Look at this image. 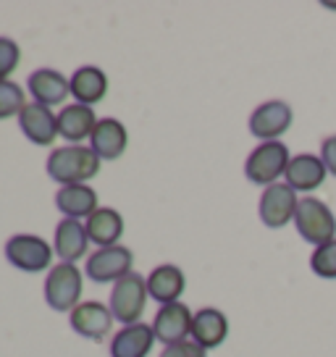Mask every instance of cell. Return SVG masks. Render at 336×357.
Listing matches in <instances>:
<instances>
[{
  "label": "cell",
  "mask_w": 336,
  "mask_h": 357,
  "mask_svg": "<svg viewBox=\"0 0 336 357\" xmlns=\"http://www.w3.org/2000/svg\"><path fill=\"white\" fill-rule=\"evenodd\" d=\"M100 158L92 153V147L84 145H63L56 147L47 158V176L58 181L61 187L71 184H87L100 171Z\"/></svg>",
  "instance_id": "1"
},
{
  "label": "cell",
  "mask_w": 336,
  "mask_h": 357,
  "mask_svg": "<svg viewBox=\"0 0 336 357\" xmlns=\"http://www.w3.org/2000/svg\"><path fill=\"white\" fill-rule=\"evenodd\" d=\"M294 226L307 245H328L336 239V215L318 197H303L294 213Z\"/></svg>",
  "instance_id": "2"
},
{
  "label": "cell",
  "mask_w": 336,
  "mask_h": 357,
  "mask_svg": "<svg viewBox=\"0 0 336 357\" xmlns=\"http://www.w3.org/2000/svg\"><path fill=\"white\" fill-rule=\"evenodd\" d=\"M289 147L284 145L281 139H273V142H260L245 160V176L247 181L252 184H260V187H270L276 184V178L287 174L289 168Z\"/></svg>",
  "instance_id": "3"
},
{
  "label": "cell",
  "mask_w": 336,
  "mask_h": 357,
  "mask_svg": "<svg viewBox=\"0 0 336 357\" xmlns=\"http://www.w3.org/2000/svg\"><path fill=\"white\" fill-rule=\"evenodd\" d=\"M147 297H150V294H147V279L132 271L129 276H123L121 281L113 284L108 307H111L113 318H116L119 324L135 326V324H142L139 318H142V312H145Z\"/></svg>",
  "instance_id": "4"
},
{
  "label": "cell",
  "mask_w": 336,
  "mask_h": 357,
  "mask_svg": "<svg viewBox=\"0 0 336 357\" xmlns=\"http://www.w3.org/2000/svg\"><path fill=\"white\" fill-rule=\"evenodd\" d=\"M82 271L74 263H58L47 271L45 279V302L50 310L71 312L82 300Z\"/></svg>",
  "instance_id": "5"
},
{
  "label": "cell",
  "mask_w": 336,
  "mask_h": 357,
  "mask_svg": "<svg viewBox=\"0 0 336 357\" xmlns=\"http://www.w3.org/2000/svg\"><path fill=\"white\" fill-rule=\"evenodd\" d=\"M3 252H6V260H8L13 268L24 271V273L47 271V268H50V260H53V247L37 234H13L11 239L6 242Z\"/></svg>",
  "instance_id": "6"
},
{
  "label": "cell",
  "mask_w": 336,
  "mask_h": 357,
  "mask_svg": "<svg viewBox=\"0 0 336 357\" xmlns=\"http://www.w3.org/2000/svg\"><path fill=\"white\" fill-rule=\"evenodd\" d=\"M132 266H135V252L126 245H113L95 250L87 257L84 273L95 284H116V281H121L123 276L132 273Z\"/></svg>",
  "instance_id": "7"
},
{
  "label": "cell",
  "mask_w": 336,
  "mask_h": 357,
  "mask_svg": "<svg viewBox=\"0 0 336 357\" xmlns=\"http://www.w3.org/2000/svg\"><path fill=\"white\" fill-rule=\"evenodd\" d=\"M297 205H300L297 192L291 190L287 181H276V184L266 187L263 195H260V205H258L260 221L266 223L268 229H281V226H287L289 221H294Z\"/></svg>",
  "instance_id": "8"
},
{
  "label": "cell",
  "mask_w": 336,
  "mask_h": 357,
  "mask_svg": "<svg viewBox=\"0 0 336 357\" xmlns=\"http://www.w3.org/2000/svg\"><path fill=\"white\" fill-rule=\"evenodd\" d=\"M291 121H294V113H291L289 102L268 100L252 111L247 126H250V134H252L255 139L273 142V139H279L281 134L289 132Z\"/></svg>",
  "instance_id": "9"
},
{
  "label": "cell",
  "mask_w": 336,
  "mask_h": 357,
  "mask_svg": "<svg viewBox=\"0 0 336 357\" xmlns=\"http://www.w3.org/2000/svg\"><path fill=\"white\" fill-rule=\"evenodd\" d=\"M113 312L111 307H105L98 300L79 302L74 310L68 312V326L77 331L79 336L90 339V342H102L105 336L111 334L113 328Z\"/></svg>",
  "instance_id": "10"
},
{
  "label": "cell",
  "mask_w": 336,
  "mask_h": 357,
  "mask_svg": "<svg viewBox=\"0 0 336 357\" xmlns=\"http://www.w3.org/2000/svg\"><path fill=\"white\" fill-rule=\"evenodd\" d=\"M192 321H194V312L184 302H171V305H160L150 326L155 331L158 342L171 347L187 342V336H192Z\"/></svg>",
  "instance_id": "11"
},
{
  "label": "cell",
  "mask_w": 336,
  "mask_h": 357,
  "mask_svg": "<svg viewBox=\"0 0 336 357\" xmlns=\"http://www.w3.org/2000/svg\"><path fill=\"white\" fill-rule=\"evenodd\" d=\"M19 129L32 145L47 147L58 139V116L40 102H26L19 113Z\"/></svg>",
  "instance_id": "12"
},
{
  "label": "cell",
  "mask_w": 336,
  "mask_h": 357,
  "mask_svg": "<svg viewBox=\"0 0 336 357\" xmlns=\"http://www.w3.org/2000/svg\"><path fill=\"white\" fill-rule=\"evenodd\" d=\"M98 116L90 105H79V102H68L58 113V137H63L68 145H82L84 139H90L95 126H98Z\"/></svg>",
  "instance_id": "13"
},
{
  "label": "cell",
  "mask_w": 336,
  "mask_h": 357,
  "mask_svg": "<svg viewBox=\"0 0 336 357\" xmlns=\"http://www.w3.org/2000/svg\"><path fill=\"white\" fill-rule=\"evenodd\" d=\"M26 89L34 98V102L53 108V105H63L66 98H71V89H68V79L56 71V68H37L26 79Z\"/></svg>",
  "instance_id": "14"
},
{
  "label": "cell",
  "mask_w": 336,
  "mask_h": 357,
  "mask_svg": "<svg viewBox=\"0 0 336 357\" xmlns=\"http://www.w3.org/2000/svg\"><path fill=\"white\" fill-rule=\"evenodd\" d=\"M90 147L100 160H119L129 147V132L119 119L105 116L98 121L95 132H92Z\"/></svg>",
  "instance_id": "15"
},
{
  "label": "cell",
  "mask_w": 336,
  "mask_h": 357,
  "mask_svg": "<svg viewBox=\"0 0 336 357\" xmlns=\"http://www.w3.org/2000/svg\"><path fill=\"white\" fill-rule=\"evenodd\" d=\"M187 289V279H184V271L174 263H163L155 266L147 276V294L160 305H171V302H179V297Z\"/></svg>",
  "instance_id": "16"
},
{
  "label": "cell",
  "mask_w": 336,
  "mask_h": 357,
  "mask_svg": "<svg viewBox=\"0 0 336 357\" xmlns=\"http://www.w3.org/2000/svg\"><path fill=\"white\" fill-rule=\"evenodd\" d=\"M68 89H71L74 102L92 108L95 102H100L108 95V77L98 66H79L68 77Z\"/></svg>",
  "instance_id": "17"
},
{
  "label": "cell",
  "mask_w": 336,
  "mask_h": 357,
  "mask_svg": "<svg viewBox=\"0 0 336 357\" xmlns=\"http://www.w3.org/2000/svg\"><path fill=\"white\" fill-rule=\"evenodd\" d=\"M229 336V318L218 307H200L192 321V342H197L202 349L221 347Z\"/></svg>",
  "instance_id": "18"
},
{
  "label": "cell",
  "mask_w": 336,
  "mask_h": 357,
  "mask_svg": "<svg viewBox=\"0 0 336 357\" xmlns=\"http://www.w3.org/2000/svg\"><path fill=\"white\" fill-rule=\"evenodd\" d=\"M326 174L328 171H326V163L321 160V155L303 153V155H294L289 160L284 178L294 192H313L326 181Z\"/></svg>",
  "instance_id": "19"
},
{
  "label": "cell",
  "mask_w": 336,
  "mask_h": 357,
  "mask_svg": "<svg viewBox=\"0 0 336 357\" xmlns=\"http://www.w3.org/2000/svg\"><path fill=\"white\" fill-rule=\"evenodd\" d=\"M56 255L61 257V263H77L84 257L87 247H90V236H87V229L84 223L77 221V218H63V221L56 226Z\"/></svg>",
  "instance_id": "20"
},
{
  "label": "cell",
  "mask_w": 336,
  "mask_h": 357,
  "mask_svg": "<svg viewBox=\"0 0 336 357\" xmlns=\"http://www.w3.org/2000/svg\"><path fill=\"white\" fill-rule=\"evenodd\" d=\"M155 344V331L147 324L123 326L111 339V357H147Z\"/></svg>",
  "instance_id": "21"
},
{
  "label": "cell",
  "mask_w": 336,
  "mask_h": 357,
  "mask_svg": "<svg viewBox=\"0 0 336 357\" xmlns=\"http://www.w3.org/2000/svg\"><path fill=\"white\" fill-rule=\"evenodd\" d=\"M90 245H98V250L102 247L119 245V239L123 236V215L113 208H98L90 218L84 221Z\"/></svg>",
  "instance_id": "22"
},
{
  "label": "cell",
  "mask_w": 336,
  "mask_h": 357,
  "mask_svg": "<svg viewBox=\"0 0 336 357\" xmlns=\"http://www.w3.org/2000/svg\"><path fill=\"white\" fill-rule=\"evenodd\" d=\"M56 208L63 213V218H90L98 211V192L90 184H71L56 192Z\"/></svg>",
  "instance_id": "23"
},
{
  "label": "cell",
  "mask_w": 336,
  "mask_h": 357,
  "mask_svg": "<svg viewBox=\"0 0 336 357\" xmlns=\"http://www.w3.org/2000/svg\"><path fill=\"white\" fill-rule=\"evenodd\" d=\"M26 108V98H24L22 84L16 82H0V121L6 119H19V113Z\"/></svg>",
  "instance_id": "24"
},
{
  "label": "cell",
  "mask_w": 336,
  "mask_h": 357,
  "mask_svg": "<svg viewBox=\"0 0 336 357\" xmlns=\"http://www.w3.org/2000/svg\"><path fill=\"white\" fill-rule=\"evenodd\" d=\"M310 268L315 276L326 281H336V239L328 245H321L313 250L310 255Z\"/></svg>",
  "instance_id": "25"
},
{
  "label": "cell",
  "mask_w": 336,
  "mask_h": 357,
  "mask_svg": "<svg viewBox=\"0 0 336 357\" xmlns=\"http://www.w3.org/2000/svg\"><path fill=\"white\" fill-rule=\"evenodd\" d=\"M22 47L11 37H0V82H11V74L19 68Z\"/></svg>",
  "instance_id": "26"
},
{
  "label": "cell",
  "mask_w": 336,
  "mask_h": 357,
  "mask_svg": "<svg viewBox=\"0 0 336 357\" xmlns=\"http://www.w3.org/2000/svg\"><path fill=\"white\" fill-rule=\"evenodd\" d=\"M160 357H208V349H202L197 342L187 339V342H179V344L166 347V349L160 352Z\"/></svg>",
  "instance_id": "27"
},
{
  "label": "cell",
  "mask_w": 336,
  "mask_h": 357,
  "mask_svg": "<svg viewBox=\"0 0 336 357\" xmlns=\"http://www.w3.org/2000/svg\"><path fill=\"white\" fill-rule=\"evenodd\" d=\"M321 160L326 163V171L331 176H336V134L323 139V145H321Z\"/></svg>",
  "instance_id": "28"
}]
</instances>
